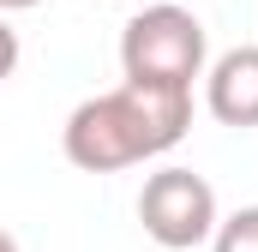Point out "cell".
Listing matches in <instances>:
<instances>
[{
	"label": "cell",
	"mask_w": 258,
	"mask_h": 252,
	"mask_svg": "<svg viewBox=\"0 0 258 252\" xmlns=\"http://www.w3.org/2000/svg\"><path fill=\"white\" fill-rule=\"evenodd\" d=\"M192 126V90H156V84H114L102 96H84L60 126V150L84 174H120L132 162L168 156Z\"/></svg>",
	"instance_id": "cell-1"
},
{
	"label": "cell",
	"mask_w": 258,
	"mask_h": 252,
	"mask_svg": "<svg viewBox=\"0 0 258 252\" xmlns=\"http://www.w3.org/2000/svg\"><path fill=\"white\" fill-rule=\"evenodd\" d=\"M120 72L126 84H156V90H192L204 78V24L198 12L162 0L132 12L120 30Z\"/></svg>",
	"instance_id": "cell-2"
},
{
	"label": "cell",
	"mask_w": 258,
	"mask_h": 252,
	"mask_svg": "<svg viewBox=\"0 0 258 252\" xmlns=\"http://www.w3.org/2000/svg\"><path fill=\"white\" fill-rule=\"evenodd\" d=\"M138 222L162 252H192L216 234V186L192 168H156L138 192Z\"/></svg>",
	"instance_id": "cell-3"
},
{
	"label": "cell",
	"mask_w": 258,
	"mask_h": 252,
	"mask_svg": "<svg viewBox=\"0 0 258 252\" xmlns=\"http://www.w3.org/2000/svg\"><path fill=\"white\" fill-rule=\"evenodd\" d=\"M204 108L222 126H258V42H240L204 66Z\"/></svg>",
	"instance_id": "cell-4"
},
{
	"label": "cell",
	"mask_w": 258,
	"mask_h": 252,
	"mask_svg": "<svg viewBox=\"0 0 258 252\" xmlns=\"http://www.w3.org/2000/svg\"><path fill=\"white\" fill-rule=\"evenodd\" d=\"M210 252H258V204H240L234 216H222L210 234Z\"/></svg>",
	"instance_id": "cell-5"
},
{
	"label": "cell",
	"mask_w": 258,
	"mask_h": 252,
	"mask_svg": "<svg viewBox=\"0 0 258 252\" xmlns=\"http://www.w3.org/2000/svg\"><path fill=\"white\" fill-rule=\"evenodd\" d=\"M12 72H18V30L0 18V84H6Z\"/></svg>",
	"instance_id": "cell-6"
},
{
	"label": "cell",
	"mask_w": 258,
	"mask_h": 252,
	"mask_svg": "<svg viewBox=\"0 0 258 252\" xmlns=\"http://www.w3.org/2000/svg\"><path fill=\"white\" fill-rule=\"evenodd\" d=\"M30 6H42V0H0V18L6 12H30Z\"/></svg>",
	"instance_id": "cell-7"
},
{
	"label": "cell",
	"mask_w": 258,
	"mask_h": 252,
	"mask_svg": "<svg viewBox=\"0 0 258 252\" xmlns=\"http://www.w3.org/2000/svg\"><path fill=\"white\" fill-rule=\"evenodd\" d=\"M0 252H18V240H12V234H6V228H0Z\"/></svg>",
	"instance_id": "cell-8"
}]
</instances>
